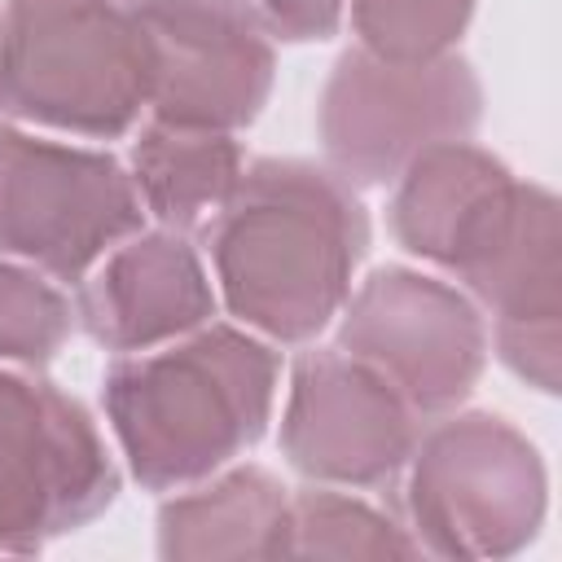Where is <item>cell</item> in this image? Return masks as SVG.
Masks as SVG:
<instances>
[{"label": "cell", "mask_w": 562, "mask_h": 562, "mask_svg": "<svg viewBox=\"0 0 562 562\" xmlns=\"http://www.w3.org/2000/svg\"><path fill=\"white\" fill-rule=\"evenodd\" d=\"M145 48V110L176 127L237 132L272 92V44L241 0H127Z\"/></svg>", "instance_id": "9c48e42d"}, {"label": "cell", "mask_w": 562, "mask_h": 562, "mask_svg": "<svg viewBox=\"0 0 562 562\" xmlns=\"http://www.w3.org/2000/svg\"><path fill=\"white\" fill-rule=\"evenodd\" d=\"M0 110L114 140L145 110V48L119 0H4Z\"/></svg>", "instance_id": "3957f363"}, {"label": "cell", "mask_w": 562, "mask_h": 562, "mask_svg": "<svg viewBox=\"0 0 562 562\" xmlns=\"http://www.w3.org/2000/svg\"><path fill=\"white\" fill-rule=\"evenodd\" d=\"M474 0H351L356 48L382 61H430L452 53Z\"/></svg>", "instance_id": "e0dca14e"}, {"label": "cell", "mask_w": 562, "mask_h": 562, "mask_svg": "<svg viewBox=\"0 0 562 562\" xmlns=\"http://www.w3.org/2000/svg\"><path fill=\"white\" fill-rule=\"evenodd\" d=\"M404 465V509L426 553L509 558L536 540L544 518V465L505 417H448L417 435Z\"/></svg>", "instance_id": "277c9868"}, {"label": "cell", "mask_w": 562, "mask_h": 562, "mask_svg": "<svg viewBox=\"0 0 562 562\" xmlns=\"http://www.w3.org/2000/svg\"><path fill=\"white\" fill-rule=\"evenodd\" d=\"M119 496V470L79 400L0 369V549L35 553Z\"/></svg>", "instance_id": "52a82bcc"}, {"label": "cell", "mask_w": 562, "mask_h": 562, "mask_svg": "<svg viewBox=\"0 0 562 562\" xmlns=\"http://www.w3.org/2000/svg\"><path fill=\"white\" fill-rule=\"evenodd\" d=\"M75 307L40 268L0 255V364H48L70 338Z\"/></svg>", "instance_id": "ac0fdd59"}, {"label": "cell", "mask_w": 562, "mask_h": 562, "mask_svg": "<svg viewBox=\"0 0 562 562\" xmlns=\"http://www.w3.org/2000/svg\"><path fill=\"white\" fill-rule=\"evenodd\" d=\"M140 224L145 206L119 158L0 123V255L83 281Z\"/></svg>", "instance_id": "8992f818"}, {"label": "cell", "mask_w": 562, "mask_h": 562, "mask_svg": "<svg viewBox=\"0 0 562 562\" xmlns=\"http://www.w3.org/2000/svg\"><path fill=\"white\" fill-rule=\"evenodd\" d=\"M562 233L558 198L505 180L448 255V272L496 316L501 360L536 391H558L562 364Z\"/></svg>", "instance_id": "ba28073f"}, {"label": "cell", "mask_w": 562, "mask_h": 562, "mask_svg": "<svg viewBox=\"0 0 562 562\" xmlns=\"http://www.w3.org/2000/svg\"><path fill=\"white\" fill-rule=\"evenodd\" d=\"M215 312V290L198 250L171 233H132L105 250L79 281L75 316L105 351H149L202 329Z\"/></svg>", "instance_id": "7c38bea8"}, {"label": "cell", "mask_w": 562, "mask_h": 562, "mask_svg": "<svg viewBox=\"0 0 562 562\" xmlns=\"http://www.w3.org/2000/svg\"><path fill=\"white\" fill-rule=\"evenodd\" d=\"M422 544L373 505L307 487L290 496V558H413Z\"/></svg>", "instance_id": "2e32d148"}, {"label": "cell", "mask_w": 562, "mask_h": 562, "mask_svg": "<svg viewBox=\"0 0 562 562\" xmlns=\"http://www.w3.org/2000/svg\"><path fill=\"white\" fill-rule=\"evenodd\" d=\"M206 250L241 325L272 342H307L351 294V272L369 250V215L334 167L259 158L215 206Z\"/></svg>", "instance_id": "6da1fadb"}, {"label": "cell", "mask_w": 562, "mask_h": 562, "mask_svg": "<svg viewBox=\"0 0 562 562\" xmlns=\"http://www.w3.org/2000/svg\"><path fill=\"white\" fill-rule=\"evenodd\" d=\"M277 351L241 329L202 325L149 356H123L101 382L105 417L132 474L154 487H184L259 443Z\"/></svg>", "instance_id": "7a4b0ae2"}, {"label": "cell", "mask_w": 562, "mask_h": 562, "mask_svg": "<svg viewBox=\"0 0 562 562\" xmlns=\"http://www.w3.org/2000/svg\"><path fill=\"white\" fill-rule=\"evenodd\" d=\"M483 88L465 57L382 61L347 48L321 92V145L347 184H391L422 149L465 140Z\"/></svg>", "instance_id": "5b68a950"}, {"label": "cell", "mask_w": 562, "mask_h": 562, "mask_svg": "<svg viewBox=\"0 0 562 562\" xmlns=\"http://www.w3.org/2000/svg\"><path fill=\"white\" fill-rule=\"evenodd\" d=\"M391 198V233L408 255L430 263H448L470 220L487 206V198L514 180L501 158L470 140H443L422 149L400 176Z\"/></svg>", "instance_id": "5bb4252c"}, {"label": "cell", "mask_w": 562, "mask_h": 562, "mask_svg": "<svg viewBox=\"0 0 562 562\" xmlns=\"http://www.w3.org/2000/svg\"><path fill=\"white\" fill-rule=\"evenodd\" d=\"M241 9L268 40L285 44L329 40L342 22V0H241Z\"/></svg>", "instance_id": "d6986e66"}, {"label": "cell", "mask_w": 562, "mask_h": 562, "mask_svg": "<svg viewBox=\"0 0 562 562\" xmlns=\"http://www.w3.org/2000/svg\"><path fill=\"white\" fill-rule=\"evenodd\" d=\"M132 184L162 228H198L241 176V145L233 132H202L149 119L132 140Z\"/></svg>", "instance_id": "9a60e30c"}, {"label": "cell", "mask_w": 562, "mask_h": 562, "mask_svg": "<svg viewBox=\"0 0 562 562\" xmlns=\"http://www.w3.org/2000/svg\"><path fill=\"white\" fill-rule=\"evenodd\" d=\"M338 347L382 373L417 417L457 408L487 360V325L470 294L413 268H378L342 303Z\"/></svg>", "instance_id": "30bf717a"}, {"label": "cell", "mask_w": 562, "mask_h": 562, "mask_svg": "<svg viewBox=\"0 0 562 562\" xmlns=\"http://www.w3.org/2000/svg\"><path fill=\"white\" fill-rule=\"evenodd\" d=\"M158 553L171 562L290 558V496L268 470L237 465L158 509Z\"/></svg>", "instance_id": "4fadbf2b"}, {"label": "cell", "mask_w": 562, "mask_h": 562, "mask_svg": "<svg viewBox=\"0 0 562 562\" xmlns=\"http://www.w3.org/2000/svg\"><path fill=\"white\" fill-rule=\"evenodd\" d=\"M413 443L417 413L382 373L342 347L299 356L281 417V452L299 474L378 487L404 470Z\"/></svg>", "instance_id": "8fae6325"}]
</instances>
